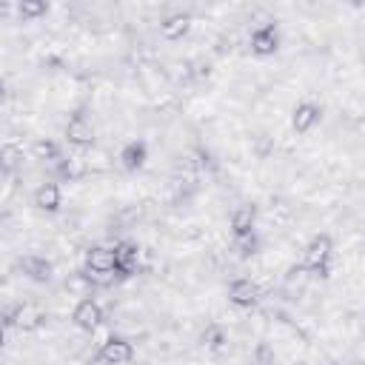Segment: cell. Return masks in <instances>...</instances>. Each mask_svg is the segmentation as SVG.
I'll return each mask as SVG.
<instances>
[{
    "label": "cell",
    "instance_id": "obj_1",
    "mask_svg": "<svg viewBox=\"0 0 365 365\" xmlns=\"http://www.w3.org/2000/svg\"><path fill=\"white\" fill-rule=\"evenodd\" d=\"M331 248H334V242H331V237L328 234H317L311 242H308V248H305V268H311V271H317V274H325V268H328V259H331Z\"/></svg>",
    "mask_w": 365,
    "mask_h": 365
},
{
    "label": "cell",
    "instance_id": "obj_2",
    "mask_svg": "<svg viewBox=\"0 0 365 365\" xmlns=\"http://www.w3.org/2000/svg\"><path fill=\"white\" fill-rule=\"evenodd\" d=\"M131 356H134L131 342H128V339H120V336L106 339V342L100 345V351H97V359H100L103 365H125V362H131Z\"/></svg>",
    "mask_w": 365,
    "mask_h": 365
},
{
    "label": "cell",
    "instance_id": "obj_3",
    "mask_svg": "<svg viewBox=\"0 0 365 365\" xmlns=\"http://www.w3.org/2000/svg\"><path fill=\"white\" fill-rule=\"evenodd\" d=\"M71 322L80 328V331H94V328H100V322H103V308H100V302L97 299H80L77 305H74V311H71Z\"/></svg>",
    "mask_w": 365,
    "mask_h": 365
},
{
    "label": "cell",
    "instance_id": "obj_4",
    "mask_svg": "<svg viewBox=\"0 0 365 365\" xmlns=\"http://www.w3.org/2000/svg\"><path fill=\"white\" fill-rule=\"evenodd\" d=\"M277 48H279V31H277L274 23H265V26H259V29L251 31V51H254V54L268 57V54H274Z\"/></svg>",
    "mask_w": 365,
    "mask_h": 365
},
{
    "label": "cell",
    "instance_id": "obj_5",
    "mask_svg": "<svg viewBox=\"0 0 365 365\" xmlns=\"http://www.w3.org/2000/svg\"><path fill=\"white\" fill-rule=\"evenodd\" d=\"M257 299H259V288H257L254 279L240 277V279H234V282L228 285V302H231V305H237V308H251Z\"/></svg>",
    "mask_w": 365,
    "mask_h": 365
},
{
    "label": "cell",
    "instance_id": "obj_6",
    "mask_svg": "<svg viewBox=\"0 0 365 365\" xmlns=\"http://www.w3.org/2000/svg\"><path fill=\"white\" fill-rule=\"evenodd\" d=\"M66 140H68L71 145H77V148H91V145H94V125H91L83 114H77V117H71L68 125H66Z\"/></svg>",
    "mask_w": 365,
    "mask_h": 365
},
{
    "label": "cell",
    "instance_id": "obj_7",
    "mask_svg": "<svg viewBox=\"0 0 365 365\" xmlns=\"http://www.w3.org/2000/svg\"><path fill=\"white\" fill-rule=\"evenodd\" d=\"M137 262H140V248L134 242L125 240V242L114 245V271L117 274H134Z\"/></svg>",
    "mask_w": 365,
    "mask_h": 365
},
{
    "label": "cell",
    "instance_id": "obj_8",
    "mask_svg": "<svg viewBox=\"0 0 365 365\" xmlns=\"http://www.w3.org/2000/svg\"><path fill=\"white\" fill-rule=\"evenodd\" d=\"M86 268L91 274H114V248L106 245H94L86 254Z\"/></svg>",
    "mask_w": 365,
    "mask_h": 365
},
{
    "label": "cell",
    "instance_id": "obj_9",
    "mask_svg": "<svg viewBox=\"0 0 365 365\" xmlns=\"http://www.w3.org/2000/svg\"><path fill=\"white\" fill-rule=\"evenodd\" d=\"M319 106H314V103H299L297 108H294V117H291V125H294V131L297 134H305V131H311L317 123H319Z\"/></svg>",
    "mask_w": 365,
    "mask_h": 365
},
{
    "label": "cell",
    "instance_id": "obj_10",
    "mask_svg": "<svg viewBox=\"0 0 365 365\" xmlns=\"http://www.w3.org/2000/svg\"><path fill=\"white\" fill-rule=\"evenodd\" d=\"M254 222H257V208H254V205H240V208L231 214V231H234V237H237V240L251 237Z\"/></svg>",
    "mask_w": 365,
    "mask_h": 365
},
{
    "label": "cell",
    "instance_id": "obj_11",
    "mask_svg": "<svg viewBox=\"0 0 365 365\" xmlns=\"http://www.w3.org/2000/svg\"><path fill=\"white\" fill-rule=\"evenodd\" d=\"M34 205L40 211H57L63 205V191L57 182H43L37 191H34Z\"/></svg>",
    "mask_w": 365,
    "mask_h": 365
},
{
    "label": "cell",
    "instance_id": "obj_12",
    "mask_svg": "<svg viewBox=\"0 0 365 365\" xmlns=\"http://www.w3.org/2000/svg\"><path fill=\"white\" fill-rule=\"evenodd\" d=\"M188 29H191V17L188 14H171V17H165L160 23V34L165 40H180V37L188 34Z\"/></svg>",
    "mask_w": 365,
    "mask_h": 365
},
{
    "label": "cell",
    "instance_id": "obj_13",
    "mask_svg": "<svg viewBox=\"0 0 365 365\" xmlns=\"http://www.w3.org/2000/svg\"><path fill=\"white\" fill-rule=\"evenodd\" d=\"M120 165L125 168V171H137L143 163H145V143H140V140H134V143H128L123 151H120Z\"/></svg>",
    "mask_w": 365,
    "mask_h": 365
},
{
    "label": "cell",
    "instance_id": "obj_14",
    "mask_svg": "<svg viewBox=\"0 0 365 365\" xmlns=\"http://www.w3.org/2000/svg\"><path fill=\"white\" fill-rule=\"evenodd\" d=\"M43 319H46V314H43L37 305H23V308L14 311V325L23 328V331H34V328H40Z\"/></svg>",
    "mask_w": 365,
    "mask_h": 365
},
{
    "label": "cell",
    "instance_id": "obj_15",
    "mask_svg": "<svg viewBox=\"0 0 365 365\" xmlns=\"http://www.w3.org/2000/svg\"><path fill=\"white\" fill-rule=\"evenodd\" d=\"M31 154H34V160H57L60 157V148H57V143H51L46 137H37L31 143Z\"/></svg>",
    "mask_w": 365,
    "mask_h": 365
},
{
    "label": "cell",
    "instance_id": "obj_16",
    "mask_svg": "<svg viewBox=\"0 0 365 365\" xmlns=\"http://www.w3.org/2000/svg\"><path fill=\"white\" fill-rule=\"evenodd\" d=\"M60 171H63V177H68V180H80V177H86V174H88L86 157H68V160H63Z\"/></svg>",
    "mask_w": 365,
    "mask_h": 365
},
{
    "label": "cell",
    "instance_id": "obj_17",
    "mask_svg": "<svg viewBox=\"0 0 365 365\" xmlns=\"http://www.w3.org/2000/svg\"><path fill=\"white\" fill-rule=\"evenodd\" d=\"M46 11H48V3H46V0H20V3H17V14H20V17H29V20L43 17Z\"/></svg>",
    "mask_w": 365,
    "mask_h": 365
},
{
    "label": "cell",
    "instance_id": "obj_18",
    "mask_svg": "<svg viewBox=\"0 0 365 365\" xmlns=\"http://www.w3.org/2000/svg\"><path fill=\"white\" fill-rule=\"evenodd\" d=\"M202 339H205V345H208L211 351H222V348H225V342H228V334H225L220 325H211V328H205Z\"/></svg>",
    "mask_w": 365,
    "mask_h": 365
},
{
    "label": "cell",
    "instance_id": "obj_19",
    "mask_svg": "<svg viewBox=\"0 0 365 365\" xmlns=\"http://www.w3.org/2000/svg\"><path fill=\"white\" fill-rule=\"evenodd\" d=\"M20 160H23V148H20V145L9 143V145L0 148V165H3V168H17Z\"/></svg>",
    "mask_w": 365,
    "mask_h": 365
},
{
    "label": "cell",
    "instance_id": "obj_20",
    "mask_svg": "<svg viewBox=\"0 0 365 365\" xmlns=\"http://www.w3.org/2000/svg\"><path fill=\"white\" fill-rule=\"evenodd\" d=\"M23 265H26V268L31 271V274H29L31 279H40V282H43V279H48V271H51V265H48V262H43V259H34V257H29V259H26Z\"/></svg>",
    "mask_w": 365,
    "mask_h": 365
},
{
    "label": "cell",
    "instance_id": "obj_21",
    "mask_svg": "<svg viewBox=\"0 0 365 365\" xmlns=\"http://www.w3.org/2000/svg\"><path fill=\"white\" fill-rule=\"evenodd\" d=\"M86 165H88V171H106L111 163H108V154H106V151L91 148V154L86 157Z\"/></svg>",
    "mask_w": 365,
    "mask_h": 365
},
{
    "label": "cell",
    "instance_id": "obj_22",
    "mask_svg": "<svg viewBox=\"0 0 365 365\" xmlns=\"http://www.w3.org/2000/svg\"><path fill=\"white\" fill-rule=\"evenodd\" d=\"M3 342H6V331H3V325H0V351H3Z\"/></svg>",
    "mask_w": 365,
    "mask_h": 365
},
{
    "label": "cell",
    "instance_id": "obj_23",
    "mask_svg": "<svg viewBox=\"0 0 365 365\" xmlns=\"http://www.w3.org/2000/svg\"><path fill=\"white\" fill-rule=\"evenodd\" d=\"M9 11V3H0V14H6Z\"/></svg>",
    "mask_w": 365,
    "mask_h": 365
},
{
    "label": "cell",
    "instance_id": "obj_24",
    "mask_svg": "<svg viewBox=\"0 0 365 365\" xmlns=\"http://www.w3.org/2000/svg\"><path fill=\"white\" fill-rule=\"evenodd\" d=\"M0 94H3V77H0Z\"/></svg>",
    "mask_w": 365,
    "mask_h": 365
}]
</instances>
